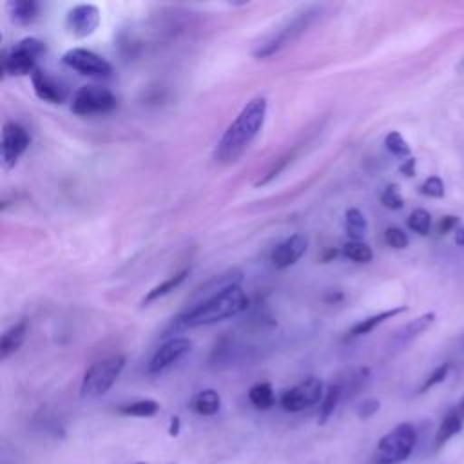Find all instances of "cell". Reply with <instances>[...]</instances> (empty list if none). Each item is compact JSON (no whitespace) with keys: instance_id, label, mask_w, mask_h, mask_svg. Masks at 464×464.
I'll return each instance as SVG.
<instances>
[{"instance_id":"1","label":"cell","mask_w":464,"mask_h":464,"mask_svg":"<svg viewBox=\"0 0 464 464\" xmlns=\"http://www.w3.org/2000/svg\"><path fill=\"white\" fill-rule=\"evenodd\" d=\"M266 118V100L252 98L227 127L214 149V160L221 165L236 163L252 145Z\"/></svg>"},{"instance_id":"2","label":"cell","mask_w":464,"mask_h":464,"mask_svg":"<svg viewBox=\"0 0 464 464\" xmlns=\"http://www.w3.org/2000/svg\"><path fill=\"white\" fill-rule=\"evenodd\" d=\"M248 297L241 285L227 286L219 292H214L201 301L190 304L183 314L174 319L176 328H198L214 324L218 321L234 317L246 310Z\"/></svg>"},{"instance_id":"3","label":"cell","mask_w":464,"mask_h":464,"mask_svg":"<svg viewBox=\"0 0 464 464\" xmlns=\"http://www.w3.org/2000/svg\"><path fill=\"white\" fill-rule=\"evenodd\" d=\"M417 444V430L410 422H401L382 435L373 451V464H401Z\"/></svg>"},{"instance_id":"4","label":"cell","mask_w":464,"mask_h":464,"mask_svg":"<svg viewBox=\"0 0 464 464\" xmlns=\"http://www.w3.org/2000/svg\"><path fill=\"white\" fill-rule=\"evenodd\" d=\"M123 366H125V355H120V353L109 355L92 362L82 377L80 395L83 399H96L105 395L120 377Z\"/></svg>"},{"instance_id":"5","label":"cell","mask_w":464,"mask_h":464,"mask_svg":"<svg viewBox=\"0 0 464 464\" xmlns=\"http://www.w3.org/2000/svg\"><path fill=\"white\" fill-rule=\"evenodd\" d=\"M45 53V44L38 38H22L9 53H4L2 71L11 76L33 74L36 69V60Z\"/></svg>"},{"instance_id":"6","label":"cell","mask_w":464,"mask_h":464,"mask_svg":"<svg viewBox=\"0 0 464 464\" xmlns=\"http://www.w3.org/2000/svg\"><path fill=\"white\" fill-rule=\"evenodd\" d=\"M116 107V96L111 89L96 83L82 85L71 102V111L78 116L107 114Z\"/></svg>"},{"instance_id":"7","label":"cell","mask_w":464,"mask_h":464,"mask_svg":"<svg viewBox=\"0 0 464 464\" xmlns=\"http://www.w3.org/2000/svg\"><path fill=\"white\" fill-rule=\"evenodd\" d=\"M323 395H324L323 381L317 377H308V379L297 382L295 386L285 390L279 399V404L285 411L295 413V411H303V410L321 402Z\"/></svg>"},{"instance_id":"8","label":"cell","mask_w":464,"mask_h":464,"mask_svg":"<svg viewBox=\"0 0 464 464\" xmlns=\"http://www.w3.org/2000/svg\"><path fill=\"white\" fill-rule=\"evenodd\" d=\"M62 62L78 71L80 74L92 76V78H109L112 74V65L100 54H96L91 49L83 47H72L63 53Z\"/></svg>"},{"instance_id":"9","label":"cell","mask_w":464,"mask_h":464,"mask_svg":"<svg viewBox=\"0 0 464 464\" xmlns=\"http://www.w3.org/2000/svg\"><path fill=\"white\" fill-rule=\"evenodd\" d=\"M314 14H315L314 9L297 14V16H295L292 22H288L281 31H277V34H276L274 38H270L268 42L261 44L254 54H256L257 58H268V56H272V54L277 53L281 47H285L286 44H290L292 40H295V38L308 27V24L312 22Z\"/></svg>"},{"instance_id":"10","label":"cell","mask_w":464,"mask_h":464,"mask_svg":"<svg viewBox=\"0 0 464 464\" xmlns=\"http://www.w3.org/2000/svg\"><path fill=\"white\" fill-rule=\"evenodd\" d=\"M31 136L27 129L16 121H5L2 127V163L5 169L13 167L27 150Z\"/></svg>"},{"instance_id":"11","label":"cell","mask_w":464,"mask_h":464,"mask_svg":"<svg viewBox=\"0 0 464 464\" xmlns=\"http://www.w3.org/2000/svg\"><path fill=\"white\" fill-rule=\"evenodd\" d=\"M102 14L100 9L92 4H78L67 11L65 16V31L71 36L85 38L91 36L100 25Z\"/></svg>"},{"instance_id":"12","label":"cell","mask_w":464,"mask_h":464,"mask_svg":"<svg viewBox=\"0 0 464 464\" xmlns=\"http://www.w3.org/2000/svg\"><path fill=\"white\" fill-rule=\"evenodd\" d=\"M190 348H192V341L188 337H170V339H167L152 353V357L147 364V372L149 373H160V372L167 370L169 366L178 362L181 357H185L190 352Z\"/></svg>"},{"instance_id":"13","label":"cell","mask_w":464,"mask_h":464,"mask_svg":"<svg viewBox=\"0 0 464 464\" xmlns=\"http://www.w3.org/2000/svg\"><path fill=\"white\" fill-rule=\"evenodd\" d=\"M306 248H308V239L303 234H292L276 245V248L270 254V261L274 268L285 270L295 265L303 257Z\"/></svg>"},{"instance_id":"14","label":"cell","mask_w":464,"mask_h":464,"mask_svg":"<svg viewBox=\"0 0 464 464\" xmlns=\"http://www.w3.org/2000/svg\"><path fill=\"white\" fill-rule=\"evenodd\" d=\"M31 83L34 89V94L47 103H63L67 100V87L58 82L54 76H51L47 71L36 67L31 74Z\"/></svg>"},{"instance_id":"15","label":"cell","mask_w":464,"mask_h":464,"mask_svg":"<svg viewBox=\"0 0 464 464\" xmlns=\"http://www.w3.org/2000/svg\"><path fill=\"white\" fill-rule=\"evenodd\" d=\"M406 310H408V306L402 304V306H395V308H390V310L373 314V315H370V317H364V319L357 321V323L348 330V334H346L344 339H355V337L366 335V334H370L372 330H375L379 324H382L384 321H388V319H392V317H395V315H399V314H402V312H406Z\"/></svg>"},{"instance_id":"16","label":"cell","mask_w":464,"mask_h":464,"mask_svg":"<svg viewBox=\"0 0 464 464\" xmlns=\"http://www.w3.org/2000/svg\"><path fill=\"white\" fill-rule=\"evenodd\" d=\"M27 330H29V324L25 319L14 323L13 326H9L4 334H2V339H0V357L2 359H7L9 355H13L14 352L20 350V346L24 344L25 337H27Z\"/></svg>"},{"instance_id":"17","label":"cell","mask_w":464,"mask_h":464,"mask_svg":"<svg viewBox=\"0 0 464 464\" xmlns=\"http://www.w3.org/2000/svg\"><path fill=\"white\" fill-rule=\"evenodd\" d=\"M435 323V312H426L415 319H411L410 323H406L393 337V343L397 346H404L410 341H413L415 337H419L422 332H426L431 324Z\"/></svg>"},{"instance_id":"18","label":"cell","mask_w":464,"mask_h":464,"mask_svg":"<svg viewBox=\"0 0 464 464\" xmlns=\"http://www.w3.org/2000/svg\"><path fill=\"white\" fill-rule=\"evenodd\" d=\"M221 408V397L216 390L212 388H207V390H201L198 392L192 401H190V410L198 415H203V417H210V415H216Z\"/></svg>"},{"instance_id":"19","label":"cell","mask_w":464,"mask_h":464,"mask_svg":"<svg viewBox=\"0 0 464 464\" xmlns=\"http://www.w3.org/2000/svg\"><path fill=\"white\" fill-rule=\"evenodd\" d=\"M464 426V419L459 417L455 410H450L444 419L440 420L437 433H435V450H440L453 435H457Z\"/></svg>"},{"instance_id":"20","label":"cell","mask_w":464,"mask_h":464,"mask_svg":"<svg viewBox=\"0 0 464 464\" xmlns=\"http://www.w3.org/2000/svg\"><path fill=\"white\" fill-rule=\"evenodd\" d=\"M187 276H188V268H183V270L172 274L170 277H167L165 281H161L160 285L152 286V288L145 294V297L141 299V304H149V303H152V301H156V299H160V297L170 294L172 290H176V288L185 281Z\"/></svg>"},{"instance_id":"21","label":"cell","mask_w":464,"mask_h":464,"mask_svg":"<svg viewBox=\"0 0 464 464\" xmlns=\"http://www.w3.org/2000/svg\"><path fill=\"white\" fill-rule=\"evenodd\" d=\"M343 384L335 382V384H330L328 390L324 392L321 402H319V413H317V422L319 424H324L335 411L341 397H343Z\"/></svg>"},{"instance_id":"22","label":"cell","mask_w":464,"mask_h":464,"mask_svg":"<svg viewBox=\"0 0 464 464\" xmlns=\"http://www.w3.org/2000/svg\"><path fill=\"white\" fill-rule=\"evenodd\" d=\"M344 228L350 241H362L368 230V221L359 208H348L344 214Z\"/></svg>"},{"instance_id":"23","label":"cell","mask_w":464,"mask_h":464,"mask_svg":"<svg viewBox=\"0 0 464 464\" xmlns=\"http://www.w3.org/2000/svg\"><path fill=\"white\" fill-rule=\"evenodd\" d=\"M158 410H160V404L154 399H138V401L118 406V413L127 417H140V419L154 417Z\"/></svg>"},{"instance_id":"24","label":"cell","mask_w":464,"mask_h":464,"mask_svg":"<svg viewBox=\"0 0 464 464\" xmlns=\"http://www.w3.org/2000/svg\"><path fill=\"white\" fill-rule=\"evenodd\" d=\"M248 401L254 408L257 410H268L274 406L276 402V395H274V388L270 382L261 381L256 382L250 390H248Z\"/></svg>"},{"instance_id":"25","label":"cell","mask_w":464,"mask_h":464,"mask_svg":"<svg viewBox=\"0 0 464 464\" xmlns=\"http://www.w3.org/2000/svg\"><path fill=\"white\" fill-rule=\"evenodd\" d=\"M11 18L16 24H31L38 16V4L34 0H14L7 4Z\"/></svg>"},{"instance_id":"26","label":"cell","mask_w":464,"mask_h":464,"mask_svg":"<svg viewBox=\"0 0 464 464\" xmlns=\"http://www.w3.org/2000/svg\"><path fill=\"white\" fill-rule=\"evenodd\" d=\"M343 254L355 263H370L373 259V252L364 241H346L343 245Z\"/></svg>"},{"instance_id":"27","label":"cell","mask_w":464,"mask_h":464,"mask_svg":"<svg viewBox=\"0 0 464 464\" xmlns=\"http://www.w3.org/2000/svg\"><path fill=\"white\" fill-rule=\"evenodd\" d=\"M408 228L413 230L419 236H428L430 228H431V216L428 210L424 208H415L410 216H408Z\"/></svg>"},{"instance_id":"28","label":"cell","mask_w":464,"mask_h":464,"mask_svg":"<svg viewBox=\"0 0 464 464\" xmlns=\"http://www.w3.org/2000/svg\"><path fill=\"white\" fill-rule=\"evenodd\" d=\"M384 145H386L388 152H392L393 156H397V158H410V152H411L410 145L402 138L401 132H397V130L388 132L386 138H384Z\"/></svg>"},{"instance_id":"29","label":"cell","mask_w":464,"mask_h":464,"mask_svg":"<svg viewBox=\"0 0 464 464\" xmlns=\"http://www.w3.org/2000/svg\"><path fill=\"white\" fill-rule=\"evenodd\" d=\"M294 154H295V152L292 150V152H286L285 156H281L279 160H276V161H274V165H272V167L266 170V174H265V176H263V178H261V179L256 183V187H263V185L270 183L272 179H276V178H277V176H279V174H281V172L286 169V165L292 161Z\"/></svg>"},{"instance_id":"30","label":"cell","mask_w":464,"mask_h":464,"mask_svg":"<svg viewBox=\"0 0 464 464\" xmlns=\"http://www.w3.org/2000/svg\"><path fill=\"white\" fill-rule=\"evenodd\" d=\"M381 203L386 207V208H390V210H399V208H402L404 207V198L401 196V192H399V187L397 185H388L384 190H382V194H381Z\"/></svg>"},{"instance_id":"31","label":"cell","mask_w":464,"mask_h":464,"mask_svg":"<svg viewBox=\"0 0 464 464\" xmlns=\"http://www.w3.org/2000/svg\"><path fill=\"white\" fill-rule=\"evenodd\" d=\"M450 368H451V362H442L440 366H437V368L424 379V382H422L420 388H419V393H426L430 388H433L435 384L442 382V381L448 377Z\"/></svg>"},{"instance_id":"32","label":"cell","mask_w":464,"mask_h":464,"mask_svg":"<svg viewBox=\"0 0 464 464\" xmlns=\"http://www.w3.org/2000/svg\"><path fill=\"white\" fill-rule=\"evenodd\" d=\"M384 241H386L388 246H392V248H395V250H402V248H406L408 243H410L406 232L401 230L399 227H388V228L384 230Z\"/></svg>"},{"instance_id":"33","label":"cell","mask_w":464,"mask_h":464,"mask_svg":"<svg viewBox=\"0 0 464 464\" xmlns=\"http://www.w3.org/2000/svg\"><path fill=\"white\" fill-rule=\"evenodd\" d=\"M419 192L428 198H442L444 196V181L439 176H430L420 183Z\"/></svg>"},{"instance_id":"34","label":"cell","mask_w":464,"mask_h":464,"mask_svg":"<svg viewBox=\"0 0 464 464\" xmlns=\"http://www.w3.org/2000/svg\"><path fill=\"white\" fill-rule=\"evenodd\" d=\"M381 408V402L377 399H364L359 406H357V415L359 419H370L372 415H375Z\"/></svg>"},{"instance_id":"35","label":"cell","mask_w":464,"mask_h":464,"mask_svg":"<svg viewBox=\"0 0 464 464\" xmlns=\"http://www.w3.org/2000/svg\"><path fill=\"white\" fill-rule=\"evenodd\" d=\"M457 227H459V218H457V216H444V218H440V221L437 223V232H439L440 236H446L448 232L455 230Z\"/></svg>"},{"instance_id":"36","label":"cell","mask_w":464,"mask_h":464,"mask_svg":"<svg viewBox=\"0 0 464 464\" xmlns=\"http://www.w3.org/2000/svg\"><path fill=\"white\" fill-rule=\"evenodd\" d=\"M399 170H401L404 176H408V178L415 176V158H411V156L406 158V160L401 163Z\"/></svg>"},{"instance_id":"37","label":"cell","mask_w":464,"mask_h":464,"mask_svg":"<svg viewBox=\"0 0 464 464\" xmlns=\"http://www.w3.org/2000/svg\"><path fill=\"white\" fill-rule=\"evenodd\" d=\"M179 426H181L179 417H178V415H176V417H172V419H170V424H169V435H170V437H178V433H179Z\"/></svg>"},{"instance_id":"38","label":"cell","mask_w":464,"mask_h":464,"mask_svg":"<svg viewBox=\"0 0 464 464\" xmlns=\"http://www.w3.org/2000/svg\"><path fill=\"white\" fill-rule=\"evenodd\" d=\"M455 243H457L459 246H464V225H459V227L455 228Z\"/></svg>"},{"instance_id":"39","label":"cell","mask_w":464,"mask_h":464,"mask_svg":"<svg viewBox=\"0 0 464 464\" xmlns=\"http://www.w3.org/2000/svg\"><path fill=\"white\" fill-rule=\"evenodd\" d=\"M337 256V250L335 248H328L326 252H324V256H323V263H328L330 259H334Z\"/></svg>"},{"instance_id":"40","label":"cell","mask_w":464,"mask_h":464,"mask_svg":"<svg viewBox=\"0 0 464 464\" xmlns=\"http://www.w3.org/2000/svg\"><path fill=\"white\" fill-rule=\"evenodd\" d=\"M453 410L459 413V417H460V419H464V395H462L460 402H459V404H457Z\"/></svg>"},{"instance_id":"41","label":"cell","mask_w":464,"mask_h":464,"mask_svg":"<svg viewBox=\"0 0 464 464\" xmlns=\"http://www.w3.org/2000/svg\"><path fill=\"white\" fill-rule=\"evenodd\" d=\"M136 464H145V462H136Z\"/></svg>"}]
</instances>
